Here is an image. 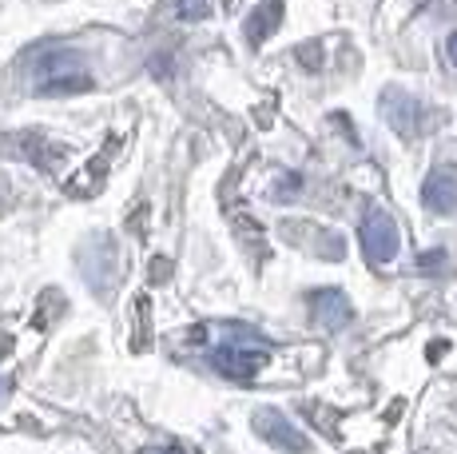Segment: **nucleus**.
<instances>
[{
  "label": "nucleus",
  "mask_w": 457,
  "mask_h": 454,
  "mask_svg": "<svg viewBox=\"0 0 457 454\" xmlns=\"http://www.w3.org/2000/svg\"><path fill=\"white\" fill-rule=\"evenodd\" d=\"M445 56H450V60H453V68H457V32H453L450 40H445Z\"/></svg>",
  "instance_id": "f8f14e48"
},
{
  "label": "nucleus",
  "mask_w": 457,
  "mask_h": 454,
  "mask_svg": "<svg viewBox=\"0 0 457 454\" xmlns=\"http://www.w3.org/2000/svg\"><path fill=\"white\" fill-rule=\"evenodd\" d=\"M92 88V68L76 48H48L32 64V92L40 96H76Z\"/></svg>",
  "instance_id": "f257e3e1"
},
{
  "label": "nucleus",
  "mask_w": 457,
  "mask_h": 454,
  "mask_svg": "<svg viewBox=\"0 0 457 454\" xmlns=\"http://www.w3.org/2000/svg\"><path fill=\"white\" fill-rule=\"evenodd\" d=\"M211 363H215L219 374H227V379H254V374L267 366V351H247V347H215V355H211Z\"/></svg>",
  "instance_id": "39448f33"
},
{
  "label": "nucleus",
  "mask_w": 457,
  "mask_h": 454,
  "mask_svg": "<svg viewBox=\"0 0 457 454\" xmlns=\"http://www.w3.org/2000/svg\"><path fill=\"white\" fill-rule=\"evenodd\" d=\"M144 454H183V450H167V447H152V450H144Z\"/></svg>",
  "instance_id": "ddd939ff"
},
{
  "label": "nucleus",
  "mask_w": 457,
  "mask_h": 454,
  "mask_svg": "<svg viewBox=\"0 0 457 454\" xmlns=\"http://www.w3.org/2000/svg\"><path fill=\"white\" fill-rule=\"evenodd\" d=\"M437 264H445V251H434V256H421V267H426V272H434Z\"/></svg>",
  "instance_id": "9b49d317"
},
{
  "label": "nucleus",
  "mask_w": 457,
  "mask_h": 454,
  "mask_svg": "<svg viewBox=\"0 0 457 454\" xmlns=\"http://www.w3.org/2000/svg\"><path fill=\"white\" fill-rule=\"evenodd\" d=\"M0 395H4V391H0Z\"/></svg>",
  "instance_id": "4468645a"
},
{
  "label": "nucleus",
  "mask_w": 457,
  "mask_h": 454,
  "mask_svg": "<svg viewBox=\"0 0 457 454\" xmlns=\"http://www.w3.org/2000/svg\"><path fill=\"white\" fill-rule=\"evenodd\" d=\"M382 116H386V124L394 128L402 139H418V136H426L429 132V108L421 100H414L410 92H402V88H386L382 92Z\"/></svg>",
  "instance_id": "f03ea898"
},
{
  "label": "nucleus",
  "mask_w": 457,
  "mask_h": 454,
  "mask_svg": "<svg viewBox=\"0 0 457 454\" xmlns=\"http://www.w3.org/2000/svg\"><path fill=\"white\" fill-rule=\"evenodd\" d=\"M278 21H283V4H278V0H267V4H259V8H254V13L247 16L243 32H247L251 45H262V40H267L270 32L278 29Z\"/></svg>",
  "instance_id": "6e6552de"
},
{
  "label": "nucleus",
  "mask_w": 457,
  "mask_h": 454,
  "mask_svg": "<svg viewBox=\"0 0 457 454\" xmlns=\"http://www.w3.org/2000/svg\"><path fill=\"white\" fill-rule=\"evenodd\" d=\"M311 315H314L319 327L342 331L350 319H354V311H350V299L342 291H334V287H322V291L311 295Z\"/></svg>",
  "instance_id": "423d86ee"
},
{
  "label": "nucleus",
  "mask_w": 457,
  "mask_h": 454,
  "mask_svg": "<svg viewBox=\"0 0 457 454\" xmlns=\"http://www.w3.org/2000/svg\"><path fill=\"white\" fill-rule=\"evenodd\" d=\"M421 204L437 215H453L457 212V164H442L434 168L421 183Z\"/></svg>",
  "instance_id": "20e7f679"
},
{
  "label": "nucleus",
  "mask_w": 457,
  "mask_h": 454,
  "mask_svg": "<svg viewBox=\"0 0 457 454\" xmlns=\"http://www.w3.org/2000/svg\"><path fill=\"white\" fill-rule=\"evenodd\" d=\"M402 248V235H398V223H394L390 212L374 207L370 215L362 220V251L370 264H390Z\"/></svg>",
  "instance_id": "7ed1b4c3"
},
{
  "label": "nucleus",
  "mask_w": 457,
  "mask_h": 454,
  "mask_svg": "<svg viewBox=\"0 0 457 454\" xmlns=\"http://www.w3.org/2000/svg\"><path fill=\"white\" fill-rule=\"evenodd\" d=\"M298 60H303V64H311V68H319V64H322V48H319V45L298 48Z\"/></svg>",
  "instance_id": "9d476101"
},
{
  "label": "nucleus",
  "mask_w": 457,
  "mask_h": 454,
  "mask_svg": "<svg viewBox=\"0 0 457 454\" xmlns=\"http://www.w3.org/2000/svg\"><path fill=\"white\" fill-rule=\"evenodd\" d=\"M211 13H215V0H179V16L187 21H204Z\"/></svg>",
  "instance_id": "1a4fd4ad"
},
{
  "label": "nucleus",
  "mask_w": 457,
  "mask_h": 454,
  "mask_svg": "<svg viewBox=\"0 0 457 454\" xmlns=\"http://www.w3.org/2000/svg\"><path fill=\"white\" fill-rule=\"evenodd\" d=\"M254 431H259L270 447H283V450H295V454H303L306 447H311V442H306L303 434L278 415V410H259V415H254Z\"/></svg>",
  "instance_id": "0eeeda50"
}]
</instances>
